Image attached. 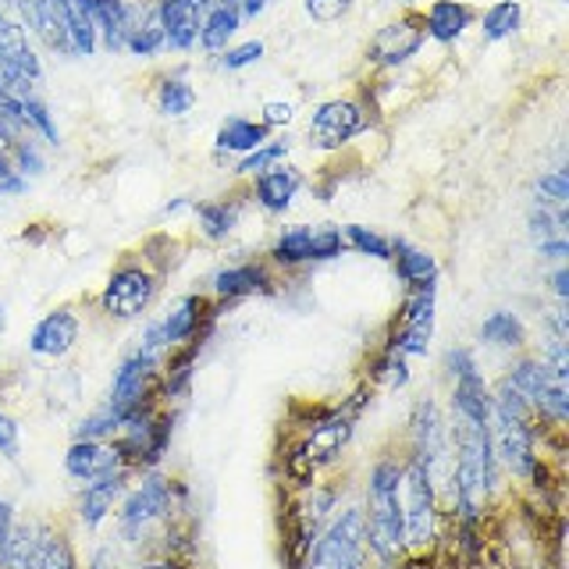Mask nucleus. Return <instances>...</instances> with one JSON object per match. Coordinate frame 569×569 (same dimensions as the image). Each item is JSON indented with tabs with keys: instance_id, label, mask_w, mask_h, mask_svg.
Here are the masks:
<instances>
[{
	"instance_id": "39",
	"label": "nucleus",
	"mask_w": 569,
	"mask_h": 569,
	"mask_svg": "<svg viewBox=\"0 0 569 569\" xmlns=\"http://www.w3.org/2000/svg\"><path fill=\"white\" fill-rule=\"evenodd\" d=\"M545 335H556V338H569V313H566V302H556L548 313H545Z\"/></svg>"
},
{
	"instance_id": "31",
	"label": "nucleus",
	"mask_w": 569,
	"mask_h": 569,
	"mask_svg": "<svg viewBox=\"0 0 569 569\" xmlns=\"http://www.w3.org/2000/svg\"><path fill=\"white\" fill-rule=\"evenodd\" d=\"M8 160H11L14 174H22V178L43 174V168H47V160L40 153V142H32V136H18L8 150Z\"/></svg>"
},
{
	"instance_id": "10",
	"label": "nucleus",
	"mask_w": 569,
	"mask_h": 569,
	"mask_svg": "<svg viewBox=\"0 0 569 569\" xmlns=\"http://www.w3.org/2000/svg\"><path fill=\"white\" fill-rule=\"evenodd\" d=\"M278 289V274L267 260H242V263H228L221 271H213L210 278V302L213 307H228V302H239L249 296H274Z\"/></svg>"
},
{
	"instance_id": "40",
	"label": "nucleus",
	"mask_w": 569,
	"mask_h": 569,
	"mask_svg": "<svg viewBox=\"0 0 569 569\" xmlns=\"http://www.w3.org/2000/svg\"><path fill=\"white\" fill-rule=\"evenodd\" d=\"M538 257H541L545 263H551V267H559V263H566V257H569V242H566V239L538 242Z\"/></svg>"
},
{
	"instance_id": "13",
	"label": "nucleus",
	"mask_w": 569,
	"mask_h": 569,
	"mask_svg": "<svg viewBox=\"0 0 569 569\" xmlns=\"http://www.w3.org/2000/svg\"><path fill=\"white\" fill-rule=\"evenodd\" d=\"M423 40H427L423 18L406 14V18H396V22H388V26H381L378 32H373V40L367 47V58H370V64L399 68L409 58H417Z\"/></svg>"
},
{
	"instance_id": "1",
	"label": "nucleus",
	"mask_w": 569,
	"mask_h": 569,
	"mask_svg": "<svg viewBox=\"0 0 569 569\" xmlns=\"http://www.w3.org/2000/svg\"><path fill=\"white\" fill-rule=\"evenodd\" d=\"M132 480L136 485H129V491L121 495V502L114 509V541L132 559H139V556H153L164 530L186 516L189 488L160 470L136 473Z\"/></svg>"
},
{
	"instance_id": "15",
	"label": "nucleus",
	"mask_w": 569,
	"mask_h": 569,
	"mask_svg": "<svg viewBox=\"0 0 569 569\" xmlns=\"http://www.w3.org/2000/svg\"><path fill=\"white\" fill-rule=\"evenodd\" d=\"M124 470L121 459L114 452L111 441H71L64 452V473L76 480V485H86V480H97L103 473Z\"/></svg>"
},
{
	"instance_id": "2",
	"label": "nucleus",
	"mask_w": 569,
	"mask_h": 569,
	"mask_svg": "<svg viewBox=\"0 0 569 569\" xmlns=\"http://www.w3.org/2000/svg\"><path fill=\"white\" fill-rule=\"evenodd\" d=\"M363 520L373 569H402L406 551V523H402V445L373 456L363 480Z\"/></svg>"
},
{
	"instance_id": "7",
	"label": "nucleus",
	"mask_w": 569,
	"mask_h": 569,
	"mask_svg": "<svg viewBox=\"0 0 569 569\" xmlns=\"http://www.w3.org/2000/svg\"><path fill=\"white\" fill-rule=\"evenodd\" d=\"M435 325H438V281L417 284V289H406L402 307H399L396 320H391L381 346L396 349L409 363L423 360L427 349H431Z\"/></svg>"
},
{
	"instance_id": "25",
	"label": "nucleus",
	"mask_w": 569,
	"mask_h": 569,
	"mask_svg": "<svg viewBox=\"0 0 569 569\" xmlns=\"http://www.w3.org/2000/svg\"><path fill=\"white\" fill-rule=\"evenodd\" d=\"M520 22H523L520 0H495V4L480 14V36H485V43L509 40V36L520 29Z\"/></svg>"
},
{
	"instance_id": "27",
	"label": "nucleus",
	"mask_w": 569,
	"mask_h": 569,
	"mask_svg": "<svg viewBox=\"0 0 569 569\" xmlns=\"http://www.w3.org/2000/svg\"><path fill=\"white\" fill-rule=\"evenodd\" d=\"M338 231H342V242H346V249H352V253L373 257V260H391V239L381 236L378 228L346 224V228H338Z\"/></svg>"
},
{
	"instance_id": "17",
	"label": "nucleus",
	"mask_w": 569,
	"mask_h": 569,
	"mask_svg": "<svg viewBox=\"0 0 569 569\" xmlns=\"http://www.w3.org/2000/svg\"><path fill=\"white\" fill-rule=\"evenodd\" d=\"M160 26H164V43L171 50H192L196 36H200V8L196 0H153Z\"/></svg>"
},
{
	"instance_id": "19",
	"label": "nucleus",
	"mask_w": 569,
	"mask_h": 569,
	"mask_svg": "<svg viewBox=\"0 0 569 569\" xmlns=\"http://www.w3.org/2000/svg\"><path fill=\"white\" fill-rule=\"evenodd\" d=\"M302 189V174L299 168H271L253 178V200L267 210V213H284L292 207L296 192Z\"/></svg>"
},
{
	"instance_id": "33",
	"label": "nucleus",
	"mask_w": 569,
	"mask_h": 569,
	"mask_svg": "<svg viewBox=\"0 0 569 569\" xmlns=\"http://www.w3.org/2000/svg\"><path fill=\"white\" fill-rule=\"evenodd\" d=\"M263 43L260 40H246V43H239V47H228V50H221L218 53V61H221V68L224 71H242V68H249V64H257L260 58H263Z\"/></svg>"
},
{
	"instance_id": "29",
	"label": "nucleus",
	"mask_w": 569,
	"mask_h": 569,
	"mask_svg": "<svg viewBox=\"0 0 569 569\" xmlns=\"http://www.w3.org/2000/svg\"><path fill=\"white\" fill-rule=\"evenodd\" d=\"M533 207L569 210V174H566V168L545 171L538 182H533Z\"/></svg>"
},
{
	"instance_id": "4",
	"label": "nucleus",
	"mask_w": 569,
	"mask_h": 569,
	"mask_svg": "<svg viewBox=\"0 0 569 569\" xmlns=\"http://www.w3.org/2000/svg\"><path fill=\"white\" fill-rule=\"evenodd\" d=\"M342 480L335 477H317L310 485L289 488L281 506V556L289 569H299L302 556L317 541V533L325 530V523L335 516V509L342 506Z\"/></svg>"
},
{
	"instance_id": "30",
	"label": "nucleus",
	"mask_w": 569,
	"mask_h": 569,
	"mask_svg": "<svg viewBox=\"0 0 569 569\" xmlns=\"http://www.w3.org/2000/svg\"><path fill=\"white\" fill-rule=\"evenodd\" d=\"M22 121H26V129L32 132V136H43L50 147H58L61 142V132H58V121H53V114H50V107H47V100L36 93V97H29L26 103H22Z\"/></svg>"
},
{
	"instance_id": "5",
	"label": "nucleus",
	"mask_w": 569,
	"mask_h": 569,
	"mask_svg": "<svg viewBox=\"0 0 569 569\" xmlns=\"http://www.w3.org/2000/svg\"><path fill=\"white\" fill-rule=\"evenodd\" d=\"M299 569H373L363 506L356 498L335 509V516L317 533L310 551L302 556Z\"/></svg>"
},
{
	"instance_id": "8",
	"label": "nucleus",
	"mask_w": 569,
	"mask_h": 569,
	"mask_svg": "<svg viewBox=\"0 0 569 569\" xmlns=\"http://www.w3.org/2000/svg\"><path fill=\"white\" fill-rule=\"evenodd\" d=\"M346 253L342 231L335 224H289L278 231V239L271 242L267 263L278 271H296L307 263H328Z\"/></svg>"
},
{
	"instance_id": "12",
	"label": "nucleus",
	"mask_w": 569,
	"mask_h": 569,
	"mask_svg": "<svg viewBox=\"0 0 569 569\" xmlns=\"http://www.w3.org/2000/svg\"><path fill=\"white\" fill-rule=\"evenodd\" d=\"M82 335V317L71 307H53L50 313H43L29 331V356L36 360H64V356L79 346Z\"/></svg>"
},
{
	"instance_id": "24",
	"label": "nucleus",
	"mask_w": 569,
	"mask_h": 569,
	"mask_svg": "<svg viewBox=\"0 0 569 569\" xmlns=\"http://www.w3.org/2000/svg\"><path fill=\"white\" fill-rule=\"evenodd\" d=\"M196 221H200V236L210 242L228 239L239 224V203L236 200H203L192 207Z\"/></svg>"
},
{
	"instance_id": "37",
	"label": "nucleus",
	"mask_w": 569,
	"mask_h": 569,
	"mask_svg": "<svg viewBox=\"0 0 569 569\" xmlns=\"http://www.w3.org/2000/svg\"><path fill=\"white\" fill-rule=\"evenodd\" d=\"M129 569H196V562L164 556V551H153V556H139V559H132Z\"/></svg>"
},
{
	"instance_id": "18",
	"label": "nucleus",
	"mask_w": 569,
	"mask_h": 569,
	"mask_svg": "<svg viewBox=\"0 0 569 569\" xmlns=\"http://www.w3.org/2000/svg\"><path fill=\"white\" fill-rule=\"evenodd\" d=\"M473 22V8L467 0H431V8L423 14V32L431 36L435 43H456L462 32Z\"/></svg>"
},
{
	"instance_id": "35",
	"label": "nucleus",
	"mask_w": 569,
	"mask_h": 569,
	"mask_svg": "<svg viewBox=\"0 0 569 569\" xmlns=\"http://www.w3.org/2000/svg\"><path fill=\"white\" fill-rule=\"evenodd\" d=\"M302 8L313 22H338L352 8V0H302Z\"/></svg>"
},
{
	"instance_id": "44",
	"label": "nucleus",
	"mask_w": 569,
	"mask_h": 569,
	"mask_svg": "<svg viewBox=\"0 0 569 569\" xmlns=\"http://www.w3.org/2000/svg\"><path fill=\"white\" fill-rule=\"evenodd\" d=\"M4 331H8V307L0 302V335H4Z\"/></svg>"
},
{
	"instance_id": "34",
	"label": "nucleus",
	"mask_w": 569,
	"mask_h": 569,
	"mask_svg": "<svg viewBox=\"0 0 569 569\" xmlns=\"http://www.w3.org/2000/svg\"><path fill=\"white\" fill-rule=\"evenodd\" d=\"M0 456L8 462L22 459V427H18V420L8 413V409L0 413Z\"/></svg>"
},
{
	"instance_id": "11",
	"label": "nucleus",
	"mask_w": 569,
	"mask_h": 569,
	"mask_svg": "<svg viewBox=\"0 0 569 569\" xmlns=\"http://www.w3.org/2000/svg\"><path fill=\"white\" fill-rule=\"evenodd\" d=\"M218 310L221 307H213L207 292H189L178 299L164 317H157L168 349H178L186 342H207L213 325H218Z\"/></svg>"
},
{
	"instance_id": "16",
	"label": "nucleus",
	"mask_w": 569,
	"mask_h": 569,
	"mask_svg": "<svg viewBox=\"0 0 569 569\" xmlns=\"http://www.w3.org/2000/svg\"><path fill=\"white\" fill-rule=\"evenodd\" d=\"M477 342L488 349H502V352H527L530 346V331L523 325V317L516 310H491L477 328Z\"/></svg>"
},
{
	"instance_id": "28",
	"label": "nucleus",
	"mask_w": 569,
	"mask_h": 569,
	"mask_svg": "<svg viewBox=\"0 0 569 569\" xmlns=\"http://www.w3.org/2000/svg\"><path fill=\"white\" fill-rule=\"evenodd\" d=\"M284 157H289V139H278V142L267 139L263 147H257V150H249V153L239 157L236 174H239V178H257V174H263V171L278 168Z\"/></svg>"
},
{
	"instance_id": "38",
	"label": "nucleus",
	"mask_w": 569,
	"mask_h": 569,
	"mask_svg": "<svg viewBox=\"0 0 569 569\" xmlns=\"http://www.w3.org/2000/svg\"><path fill=\"white\" fill-rule=\"evenodd\" d=\"M296 111H292V103H281V100H267L263 103V124L267 129H284V124H292Z\"/></svg>"
},
{
	"instance_id": "6",
	"label": "nucleus",
	"mask_w": 569,
	"mask_h": 569,
	"mask_svg": "<svg viewBox=\"0 0 569 569\" xmlns=\"http://www.w3.org/2000/svg\"><path fill=\"white\" fill-rule=\"evenodd\" d=\"M160 284H164V274L150 267L147 260H124L118 263L107 284L100 289V313L107 320H139L153 310V302L160 296Z\"/></svg>"
},
{
	"instance_id": "22",
	"label": "nucleus",
	"mask_w": 569,
	"mask_h": 569,
	"mask_svg": "<svg viewBox=\"0 0 569 569\" xmlns=\"http://www.w3.org/2000/svg\"><path fill=\"white\" fill-rule=\"evenodd\" d=\"M267 124L263 121H253V118H228L221 129H218V136H213V150L218 153H249V150H257V147H263L267 142Z\"/></svg>"
},
{
	"instance_id": "23",
	"label": "nucleus",
	"mask_w": 569,
	"mask_h": 569,
	"mask_svg": "<svg viewBox=\"0 0 569 569\" xmlns=\"http://www.w3.org/2000/svg\"><path fill=\"white\" fill-rule=\"evenodd\" d=\"M239 26H242V14H239V8H213V11H203V18H200V47L207 50V53H221V50H228V43L236 40V32H239Z\"/></svg>"
},
{
	"instance_id": "14",
	"label": "nucleus",
	"mask_w": 569,
	"mask_h": 569,
	"mask_svg": "<svg viewBox=\"0 0 569 569\" xmlns=\"http://www.w3.org/2000/svg\"><path fill=\"white\" fill-rule=\"evenodd\" d=\"M132 477L136 473H129V470H114V473H103L97 480H86V485H79V502H76L79 523L86 530H100L114 516L121 495L129 491V485H132Z\"/></svg>"
},
{
	"instance_id": "9",
	"label": "nucleus",
	"mask_w": 569,
	"mask_h": 569,
	"mask_svg": "<svg viewBox=\"0 0 569 569\" xmlns=\"http://www.w3.org/2000/svg\"><path fill=\"white\" fill-rule=\"evenodd\" d=\"M367 129V111L356 100H325L313 107L310 124H307V139L313 150H342L346 142H352Z\"/></svg>"
},
{
	"instance_id": "32",
	"label": "nucleus",
	"mask_w": 569,
	"mask_h": 569,
	"mask_svg": "<svg viewBox=\"0 0 569 569\" xmlns=\"http://www.w3.org/2000/svg\"><path fill=\"white\" fill-rule=\"evenodd\" d=\"M480 370L477 363V352L470 346H449L441 356V373H445V381H456V378H467V373Z\"/></svg>"
},
{
	"instance_id": "36",
	"label": "nucleus",
	"mask_w": 569,
	"mask_h": 569,
	"mask_svg": "<svg viewBox=\"0 0 569 569\" xmlns=\"http://www.w3.org/2000/svg\"><path fill=\"white\" fill-rule=\"evenodd\" d=\"M14 523H18V512H14V506H11V498L0 495V569L8 566V551H11Z\"/></svg>"
},
{
	"instance_id": "43",
	"label": "nucleus",
	"mask_w": 569,
	"mask_h": 569,
	"mask_svg": "<svg viewBox=\"0 0 569 569\" xmlns=\"http://www.w3.org/2000/svg\"><path fill=\"white\" fill-rule=\"evenodd\" d=\"M228 4V0H196V8H200V14L203 11H213V8H224ZM231 8V4H228Z\"/></svg>"
},
{
	"instance_id": "20",
	"label": "nucleus",
	"mask_w": 569,
	"mask_h": 569,
	"mask_svg": "<svg viewBox=\"0 0 569 569\" xmlns=\"http://www.w3.org/2000/svg\"><path fill=\"white\" fill-rule=\"evenodd\" d=\"M36 569H79L71 533L53 520H36Z\"/></svg>"
},
{
	"instance_id": "21",
	"label": "nucleus",
	"mask_w": 569,
	"mask_h": 569,
	"mask_svg": "<svg viewBox=\"0 0 569 569\" xmlns=\"http://www.w3.org/2000/svg\"><path fill=\"white\" fill-rule=\"evenodd\" d=\"M391 267H396V278L406 289H417V284H431L441 278L438 260L427 253V249L406 242V239H391Z\"/></svg>"
},
{
	"instance_id": "26",
	"label": "nucleus",
	"mask_w": 569,
	"mask_h": 569,
	"mask_svg": "<svg viewBox=\"0 0 569 569\" xmlns=\"http://www.w3.org/2000/svg\"><path fill=\"white\" fill-rule=\"evenodd\" d=\"M157 111L164 118H186L196 107V89L182 76H168L157 86Z\"/></svg>"
},
{
	"instance_id": "42",
	"label": "nucleus",
	"mask_w": 569,
	"mask_h": 569,
	"mask_svg": "<svg viewBox=\"0 0 569 569\" xmlns=\"http://www.w3.org/2000/svg\"><path fill=\"white\" fill-rule=\"evenodd\" d=\"M267 4H271V0H239V14L242 18H257V14L267 11Z\"/></svg>"
},
{
	"instance_id": "45",
	"label": "nucleus",
	"mask_w": 569,
	"mask_h": 569,
	"mask_svg": "<svg viewBox=\"0 0 569 569\" xmlns=\"http://www.w3.org/2000/svg\"><path fill=\"white\" fill-rule=\"evenodd\" d=\"M0 413H4V406H0Z\"/></svg>"
},
{
	"instance_id": "3",
	"label": "nucleus",
	"mask_w": 569,
	"mask_h": 569,
	"mask_svg": "<svg viewBox=\"0 0 569 569\" xmlns=\"http://www.w3.org/2000/svg\"><path fill=\"white\" fill-rule=\"evenodd\" d=\"M402 523H406V551L417 562H435L445 545V509L441 495L427 462L402 445Z\"/></svg>"
},
{
	"instance_id": "41",
	"label": "nucleus",
	"mask_w": 569,
	"mask_h": 569,
	"mask_svg": "<svg viewBox=\"0 0 569 569\" xmlns=\"http://www.w3.org/2000/svg\"><path fill=\"white\" fill-rule=\"evenodd\" d=\"M548 284H551V296H556V302H569V267L566 263L551 267Z\"/></svg>"
}]
</instances>
